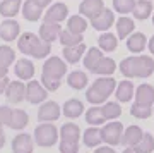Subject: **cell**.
I'll list each match as a JSON object with an SVG mask.
<instances>
[{"label":"cell","instance_id":"1","mask_svg":"<svg viewBox=\"0 0 154 153\" xmlns=\"http://www.w3.org/2000/svg\"><path fill=\"white\" fill-rule=\"evenodd\" d=\"M17 48L21 54L34 57V59H46L51 50V43L45 41L39 34L22 33L17 40Z\"/></svg>","mask_w":154,"mask_h":153},{"label":"cell","instance_id":"2","mask_svg":"<svg viewBox=\"0 0 154 153\" xmlns=\"http://www.w3.org/2000/svg\"><path fill=\"white\" fill-rule=\"evenodd\" d=\"M120 72L127 77H149L154 72V60L147 55L127 57L120 62Z\"/></svg>","mask_w":154,"mask_h":153},{"label":"cell","instance_id":"3","mask_svg":"<svg viewBox=\"0 0 154 153\" xmlns=\"http://www.w3.org/2000/svg\"><path fill=\"white\" fill-rule=\"evenodd\" d=\"M116 86L118 84H116V81L111 76H101L91 84V88H88L86 98H88V102L91 105L105 103L106 98L116 90Z\"/></svg>","mask_w":154,"mask_h":153},{"label":"cell","instance_id":"4","mask_svg":"<svg viewBox=\"0 0 154 153\" xmlns=\"http://www.w3.org/2000/svg\"><path fill=\"white\" fill-rule=\"evenodd\" d=\"M58 136H60V132L51 122L38 124L36 129H34V141L38 143V146H43V148L53 146L58 141Z\"/></svg>","mask_w":154,"mask_h":153},{"label":"cell","instance_id":"5","mask_svg":"<svg viewBox=\"0 0 154 153\" xmlns=\"http://www.w3.org/2000/svg\"><path fill=\"white\" fill-rule=\"evenodd\" d=\"M43 74L41 76L51 77V79H58L62 81L67 74V64L65 60H62L60 57H50L48 60H45L43 64Z\"/></svg>","mask_w":154,"mask_h":153},{"label":"cell","instance_id":"6","mask_svg":"<svg viewBox=\"0 0 154 153\" xmlns=\"http://www.w3.org/2000/svg\"><path fill=\"white\" fill-rule=\"evenodd\" d=\"M123 126L122 122L111 120L110 124H106L105 127H101V134H103V143L110 145V146H116L122 145V138H123Z\"/></svg>","mask_w":154,"mask_h":153},{"label":"cell","instance_id":"7","mask_svg":"<svg viewBox=\"0 0 154 153\" xmlns=\"http://www.w3.org/2000/svg\"><path fill=\"white\" fill-rule=\"evenodd\" d=\"M48 96V90L43 86V83H38L31 79V81L26 84V100L29 103H43Z\"/></svg>","mask_w":154,"mask_h":153},{"label":"cell","instance_id":"8","mask_svg":"<svg viewBox=\"0 0 154 153\" xmlns=\"http://www.w3.org/2000/svg\"><path fill=\"white\" fill-rule=\"evenodd\" d=\"M113 24H115V14H113V11L106 9V7L99 12L96 17L91 19V26H93L96 31H108Z\"/></svg>","mask_w":154,"mask_h":153},{"label":"cell","instance_id":"9","mask_svg":"<svg viewBox=\"0 0 154 153\" xmlns=\"http://www.w3.org/2000/svg\"><path fill=\"white\" fill-rule=\"evenodd\" d=\"M5 96L11 103H21L26 98V84L24 81L17 79V81H11L5 90Z\"/></svg>","mask_w":154,"mask_h":153},{"label":"cell","instance_id":"10","mask_svg":"<svg viewBox=\"0 0 154 153\" xmlns=\"http://www.w3.org/2000/svg\"><path fill=\"white\" fill-rule=\"evenodd\" d=\"M19 36H21V26L17 21L7 19L0 22V38L4 41H14V40H19Z\"/></svg>","mask_w":154,"mask_h":153},{"label":"cell","instance_id":"11","mask_svg":"<svg viewBox=\"0 0 154 153\" xmlns=\"http://www.w3.org/2000/svg\"><path fill=\"white\" fill-rule=\"evenodd\" d=\"M34 141L33 136L28 132H21L12 139V151L14 153H33Z\"/></svg>","mask_w":154,"mask_h":153},{"label":"cell","instance_id":"12","mask_svg":"<svg viewBox=\"0 0 154 153\" xmlns=\"http://www.w3.org/2000/svg\"><path fill=\"white\" fill-rule=\"evenodd\" d=\"M60 117V107L55 102H45L38 110V119L41 122H55Z\"/></svg>","mask_w":154,"mask_h":153},{"label":"cell","instance_id":"13","mask_svg":"<svg viewBox=\"0 0 154 153\" xmlns=\"http://www.w3.org/2000/svg\"><path fill=\"white\" fill-rule=\"evenodd\" d=\"M135 103L142 107H152L154 105V88L151 84H140L135 90Z\"/></svg>","mask_w":154,"mask_h":153},{"label":"cell","instance_id":"14","mask_svg":"<svg viewBox=\"0 0 154 153\" xmlns=\"http://www.w3.org/2000/svg\"><path fill=\"white\" fill-rule=\"evenodd\" d=\"M67 16H69V7H67L65 4L58 2V4H53V5L46 11L45 21L46 22H58V24H60L62 21L67 19Z\"/></svg>","mask_w":154,"mask_h":153},{"label":"cell","instance_id":"15","mask_svg":"<svg viewBox=\"0 0 154 153\" xmlns=\"http://www.w3.org/2000/svg\"><path fill=\"white\" fill-rule=\"evenodd\" d=\"M60 33H62V28L58 22H46V21L39 26V31H38L39 36L48 43H53L55 40L60 38Z\"/></svg>","mask_w":154,"mask_h":153},{"label":"cell","instance_id":"16","mask_svg":"<svg viewBox=\"0 0 154 153\" xmlns=\"http://www.w3.org/2000/svg\"><path fill=\"white\" fill-rule=\"evenodd\" d=\"M14 72L21 81H31L34 76V64L28 59H21L16 62L14 66Z\"/></svg>","mask_w":154,"mask_h":153},{"label":"cell","instance_id":"17","mask_svg":"<svg viewBox=\"0 0 154 153\" xmlns=\"http://www.w3.org/2000/svg\"><path fill=\"white\" fill-rule=\"evenodd\" d=\"M103 9H105V2H103V0H82V4L79 7L81 16L88 17V19L96 17Z\"/></svg>","mask_w":154,"mask_h":153},{"label":"cell","instance_id":"18","mask_svg":"<svg viewBox=\"0 0 154 153\" xmlns=\"http://www.w3.org/2000/svg\"><path fill=\"white\" fill-rule=\"evenodd\" d=\"M144 136V131L139 126H128L123 131V138H122V145H127V146H137L140 139Z\"/></svg>","mask_w":154,"mask_h":153},{"label":"cell","instance_id":"19","mask_svg":"<svg viewBox=\"0 0 154 153\" xmlns=\"http://www.w3.org/2000/svg\"><path fill=\"white\" fill-rule=\"evenodd\" d=\"M81 138V127L74 122H67L60 127V141H70V143H79Z\"/></svg>","mask_w":154,"mask_h":153},{"label":"cell","instance_id":"20","mask_svg":"<svg viewBox=\"0 0 154 153\" xmlns=\"http://www.w3.org/2000/svg\"><path fill=\"white\" fill-rule=\"evenodd\" d=\"M86 45L79 43V45H72V47H63V57L69 64H77L79 60L86 55Z\"/></svg>","mask_w":154,"mask_h":153},{"label":"cell","instance_id":"21","mask_svg":"<svg viewBox=\"0 0 154 153\" xmlns=\"http://www.w3.org/2000/svg\"><path fill=\"white\" fill-rule=\"evenodd\" d=\"M22 9V0H2L0 2V16L12 19Z\"/></svg>","mask_w":154,"mask_h":153},{"label":"cell","instance_id":"22","mask_svg":"<svg viewBox=\"0 0 154 153\" xmlns=\"http://www.w3.org/2000/svg\"><path fill=\"white\" fill-rule=\"evenodd\" d=\"M134 29H135V24H134V21L130 17L122 16L120 19H116V36L120 40L128 38L134 33Z\"/></svg>","mask_w":154,"mask_h":153},{"label":"cell","instance_id":"23","mask_svg":"<svg viewBox=\"0 0 154 153\" xmlns=\"http://www.w3.org/2000/svg\"><path fill=\"white\" fill-rule=\"evenodd\" d=\"M82 138H84V145L88 148H98L103 143V134H101V129L98 126H91L89 129H86Z\"/></svg>","mask_w":154,"mask_h":153},{"label":"cell","instance_id":"24","mask_svg":"<svg viewBox=\"0 0 154 153\" xmlns=\"http://www.w3.org/2000/svg\"><path fill=\"white\" fill-rule=\"evenodd\" d=\"M147 45V38L144 33H132L127 38V48L132 54H140Z\"/></svg>","mask_w":154,"mask_h":153},{"label":"cell","instance_id":"25","mask_svg":"<svg viewBox=\"0 0 154 153\" xmlns=\"http://www.w3.org/2000/svg\"><path fill=\"white\" fill-rule=\"evenodd\" d=\"M103 57H105V55H103V50L101 48H89L88 52H86V55H84L82 64H84V67H86L88 71L94 72L96 66L99 64V60L103 59Z\"/></svg>","mask_w":154,"mask_h":153},{"label":"cell","instance_id":"26","mask_svg":"<svg viewBox=\"0 0 154 153\" xmlns=\"http://www.w3.org/2000/svg\"><path fill=\"white\" fill-rule=\"evenodd\" d=\"M89 77L86 72L82 71H72L69 76H67V84L72 88V90H84L88 86Z\"/></svg>","mask_w":154,"mask_h":153},{"label":"cell","instance_id":"27","mask_svg":"<svg viewBox=\"0 0 154 153\" xmlns=\"http://www.w3.org/2000/svg\"><path fill=\"white\" fill-rule=\"evenodd\" d=\"M22 16H24V19H28V21H38L43 16V9L39 5H36L33 0H26L22 4Z\"/></svg>","mask_w":154,"mask_h":153},{"label":"cell","instance_id":"28","mask_svg":"<svg viewBox=\"0 0 154 153\" xmlns=\"http://www.w3.org/2000/svg\"><path fill=\"white\" fill-rule=\"evenodd\" d=\"M84 112V103L79 98H70L63 105V114L69 119H77L79 115H82Z\"/></svg>","mask_w":154,"mask_h":153},{"label":"cell","instance_id":"29","mask_svg":"<svg viewBox=\"0 0 154 153\" xmlns=\"http://www.w3.org/2000/svg\"><path fill=\"white\" fill-rule=\"evenodd\" d=\"M28 122H29V115H28V112H26V110L14 109L9 127H11V129H16V131H21V129H24V127L28 126Z\"/></svg>","mask_w":154,"mask_h":153},{"label":"cell","instance_id":"30","mask_svg":"<svg viewBox=\"0 0 154 153\" xmlns=\"http://www.w3.org/2000/svg\"><path fill=\"white\" fill-rule=\"evenodd\" d=\"M86 122L89 126H101L106 122V117H105V112H103V107H98L94 105L86 112Z\"/></svg>","mask_w":154,"mask_h":153},{"label":"cell","instance_id":"31","mask_svg":"<svg viewBox=\"0 0 154 153\" xmlns=\"http://www.w3.org/2000/svg\"><path fill=\"white\" fill-rule=\"evenodd\" d=\"M115 96L118 102H130L134 96V84L130 81H120L115 90Z\"/></svg>","mask_w":154,"mask_h":153},{"label":"cell","instance_id":"32","mask_svg":"<svg viewBox=\"0 0 154 153\" xmlns=\"http://www.w3.org/2000/svg\"><path fill=\"white\" fill-rule=\"evenodd\" d=\"M116 71V62L110 57H103L99 60V64L96 66L93 74H98V76H111L113 72Z\"/></svg>","mask_w":154,"mask_h":153},{"label":"cell","instance_id":"33","mask_svg":"<svg viewBox=\"0 0 154 153\" xmlns=\"http://www.w3.org/2000/svg\"><path fill=\"white\" fill-rule=\"evenodd\" d=\"M67 29L69 31H72V33H79L82 34L86 29H88V21L84 19V16H79V14H75V16H72L67 19Z\"/></svg>","mask_w":154,"mask_h":153},{"label":"cell","instance_id":"34","mask_svg":"<svg viewBox=\"0 0 154 153\" xmlns=\"http://www.w3.org/2000/svg\"><path fill=\"white\" fill-rule=\"evenodd\" d=\"M151 14H152V4H151L149 0H137V4L134 7V17L144 21V19H147Z\"/></svg>","mask_w":154,"mask_h":153},{"label":"cell","instance_id":"35","mask_svg":"<svg viewBox=\"0 0 154 153\" xmlns=\"http://www.w3.org/2000/svg\"><path fill=\"white\" fill-rule=\"evenodd\" d=\"M98 45L103 52H115L116 45H118V36H115L111 33H103L98 38Z\"/></svg>","mask_w":154,"mask_h":153},{"label":"cell","instance_id":"36","mask_svg":"<svg viewBox=\"0 0 154 153\" xmlns=\"http://www.w3.org/2000/svg\"><path fill=\"white\" fill-rule=\"evenodd\" d=\"M58 40H60V43L63 45V47H72V45L82 43V34L72 33V31H69V29H62L60 38Z\"/></svg>","mask_w":154,"mask_h":153},{"label":"cell","instance_id":"37","mask_svg":"<svg viewBox=\"0 0 154 153\" xmlns=\"http://www.w3.org/2000/svg\"><path fill=\"white\" fill-rule=\"evenodd\" d=\"M103 112H105L106 120H115L116 117H120V114H122L120 103H116V102H106V103L103 105Z\"/></svg>","mask_w":154,"mask_h":153},{"label":"cell","instance_id":"38","mask_svg":"<svg viewBox=\"0 0 154 153\" xmlns=\"http://www.w3.org/2000/svg\"><path fill=\"white\" fill-rule=\"evenodd\" d=\"M16 60V52L7 47V45H2L0 47V64L5 67H11V64Z\"/></svg>","mask_w":154,"mask_h":153},{"label":"cell","instance_id":"39","mask_svg":"<svg viewBox=\"0 0 154 153\" xmlns=\"http://www.w3.org/2000/svg\"><path fill=\"white\" fill-rule=\"evenodd\" d=\"M135 4L137 0H113V9L120 14H128V12H134Z\"/></svg>","mask_w":154,"mask_h":153},{"label":"cell","instance_id":"40","mask_svg":"<svg viewBox=\"0 0 154 153\" xmlns=\"http://www.w3.org/2000/svg\"><path fill=\"white\" fill-rule=\"evenodd\" d=\"M140 153H151L154 150V138L149 134V132H144L142 139H140V143H139L137 146H135Z\"/></svg>","mask_w":154,"mask_h":153},{"label":"cell","instance_id":"41","mask_svg":"<svg viewBox=\"0 0 154 153\" xmlns=\"http://www.w3.org/2000/svg\"><path fill=\"white\" fill-rule=\"evenodd\" d=\"M130 114H132L134 117H137V119H147V117H151L154 112H152V107H142V105L134 103L132 109H130Z\"/></svg>","mask_w":154,"mask_h":153},{"label":"cell","instance_id":"42","mask_svg":"<svg viewBox=\"0 0 154 153\" xmlns=\"http://www.w3.org/2000/svg\"><path fill=\"white\" fill-rule=\"evenodd\" d=\"M12 112H14V110H11V107H7V105H2V107H0V122H2L4 126H9V124H11Z\"/></svg>","mask_w":154,"mask_h":153},{"label":"cell","instance_id":"43","mask_svg":"<svg viewBox=\"0 0 154 153\" xmlns=\"http://www.w3.org/2000/svg\"><path fill=\"white\" fill-rule=\"evenodd\" d=\"M41 83H43V86L48 90V91H57L58 88H60V83L58 79H51V77H46V76H41Z\"/></svg>","mask_w":154,"mask_h":153},{"label":"cell","instance_id":"44","mask_svg":"<svg viewBox=\"0 0 154 153\" xmlns=\"http://www.w3.org/2000/svg\"><path fill=\"white\" fill-rule=\"evenodd\" d=\"M60 153H77L79 151V143H70V141H60L58 146Z\"/></svg>","mask_w":154,"mask_h":153},{"label":"cell","instance_id":"45","mask_svg":"<svg viewBox=\"0 0 154 153\" xmlns=\"http://www.w3.org/2000/svg\"><path fill=\"white\" fill-rule=\"evenodd\" d=\"M9 79H7V76L5 77H0V95L2 93H5V90H7V86H9Z\"/></svg>","mask_w":154,"mask_h":153},{"label":"cell","instance_id":"46","mask_svg":"<svg viewBox=\"0 0 154 153\" xmlns=\"http://www.w3.org/2000/svg\"><path fill=\"white\" fill-rule=\"evenodd\" d=\"M94 153H115V150L111 146H98Z\"/></svg>","mask_w":154,"mask_h":153},{"label":"cell","instance_id":"47","mask_svg":"<svg viewBox=\"0 0 154 153\" xmlns=\"http://www.w3.org/2000/svg\"><path fill=\"white\" fill-rule=\"evenodd\" d=\"M33 2L36 5H39L41 9H45V7H48L50 4H51V0H33Z\"/></svg>","mask_w":154,"mask_h":153},{"label":"cell","instance_id":"48","mask_svg":"<svg viewBox=\"0 0 154 153\" xmlns=\"http://www.w3.org/2000/svg\"><path fill=\"white\" fill-rule=\"evenodd\" d=\"M147 48H149V52L154 55V36H151V40H149V43H147Z\"/></svg>","mask_w":154,"mask_h":153},{"label":"cell","instance_id":"49","mask_svg":"<svg viewBox=\"0 0 154 153\" xmlns=\"http://www.w3.org/2000/svg\"><path fill=\"white\" fill-rule=\"evenodd\" d=\"M7 71H9V67H5V66H2V64H0V77H5L7 76Z\"/></svg>","mask_w":154,"mask_h":153},{"label":"cell","instance_id":"50","mask_svg":"<svg viewBox=\"0 0 154 153\" xmlns=\"http://www.w3.org/2000/svg\"><path fill=\"white\" fill-rule=\"evenodd\" d=\"M123 153H140V151H139L135 146H128V148H125V150H123Z\"/></svg>","mask_w":154,"mask_h":153},{"label":"cell","instance_id":"51","mask_svg":"<svg viewBox=\"0 0 154 153\" xmlns=\"http://www.w3.org/2000/svg\"><path fill=\"white\" fill-rule=\"evenodd\" d=\"M4 145H5V136L0 134V148H4Z\"/></svg>","mask_w":154,"mask_h":153},{"label":"cell","instance_id":"52","mask_svg":"<svg viewBox=\"0 0 154 153\" xmlns=\"http://www.w3.org/2000/svg\"><path fill=\"white\" fill-rule=\"evenodd\" d=\"M0 134H4V124L0 122Z\"/></svg>","mask_w":154,"mask_h":153},{"label":"cell","instance_id":"53","mask_svg":"<svg viewBox=\"0 0 154 153\" xmlns=\"http://www.w3.org/2000/svg\"><path fill=\"white\" fill-rule=\"evenodd\" d=\"M152 24H154V14H152Z\"/></svg>","mask_w":154,"mask_h":153},{"label":"cell","instance_id":"54","mask_svg":"<svg viewBox=\"0 0 154 153\" xmlns=\"http://www.w3.org/2000/svg\"><path fill=\"white\" fill-rule=\"evenodd\" d=\"M152 112H154V109H152Z\"/></svg>","mask_w":154,"mask_h":153},{"label":"cell","instance_id":"55","mask_svg":"<svg viewBox=\"0 0 154 153\" xmlns=\"http://www.w3.org/2000/svg\"><path fill=\"white\" fill-rule=\"evenodd\" d=\"M0 2H2V0H0Z\"/></svg>","mask_w":154,"mask_h":153}]
</instances>
